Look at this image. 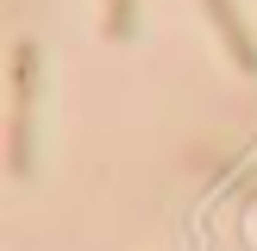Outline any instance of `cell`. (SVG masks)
<instances>
[{
    "instance_id": "cell-1",
    "label": "cell",
    "mask_w": 257,
    "mask_h": 251,
    "mask_svg": "<svg viewBox=\"0 0 257 251\" xmlns=\"http://www.w3.org/2000/svg\"><path fill=\"white\" fill-rule=\"evenodd\" d=\"M32 107H38V44H13V107H7V170L32 176Z\"/></svg>"
},
{
    "instance_id": "cell-2",
    "label": "cell",
    "mask_w": 257,
    "mask_h": 251,
    "mask_svg": "<svg viewBox=\"0 0 257 251\" xmlns=\"http://www.w3.org/2000/svg\"><path fill=\"white\" fill-rule=\"evenodd\" d=\"M201 7H207V19H213V32H220V44H226V57H232V69L257 82V32L245 25L238 0H201Z\"/></svg>"
},
{
    "instance_id": "cell-3",
    "label": "cell",
    "mask_w": 257,
    "mask_h": 251,
    "mask_svg": "<svg viewBox=\"0 0 257 251\" xmlns=\"http://www.w3.org/2000/svg\"><path fill=\"white\" fill-rule=\"evenodd\" d=\"M132 32H138V0H107V7H100V38L125 44Z\"/></svg>"
}]
</instances>
